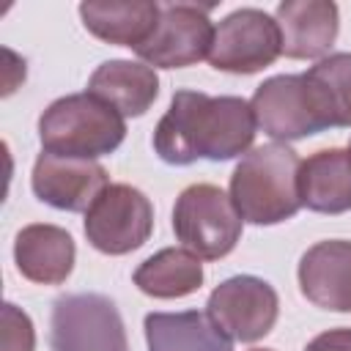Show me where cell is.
I'll return each instance as SVG.
<instances>
[{
  "instance_id": "6da1fadb",
  "label": "cell",
  "mask_w": 351,
  "mask_h": 351,
  "mask_svg": "<svg viewBox=\"0 0 351 351\" xmlns=\"http://www.w3.org/2000/svg\"><path fill=\"white\" fill-rule=\"evenodd\" d=\"M255 129L250 101L178 90L156 123L154 148L170 165H192L195 159L225 162L250 151Z\"/></svg>"
},
{
  "instance_id": "7a4b0ae2",
  "label": "cell",
  "mask_w": 351,
  "mask_h": 351,
  "mask_svg": "<svg viewBox=\"0 0 351 351\" xmlns=\"http://www.w3.org/2000/svg\"><path fill=\"white\" fill-rule=\"evenodd\" d=\"M302 159L282 143H266L241 156L230 176V200L241 219L252 225H277L302 208L299 197Z\"/></svg>"
},
{
  "instance_id": "3957f363",
  "label": "cell",
  "mask_w": 351,
  "mask_h": 351,
  "mask_svg": "<svg viewBox=\"0 0 351 351\" xmlns=\"http://www.w3.org/2000/svg\"><path fill=\"white\" fill-rule=\"evenodd\" d=\"M123 137V115L88 90L55 99L38 118V140L44 151L58 156L99 159L112 154Z\"/></svg>"
},
{
  "instance_id": "277c9868",
  "label": "cell",
  "mask_w": 351,
  "mask_h": 351,
  "mask_svg": "<svg viewBox=\"0 0 351 351\" xmlns=\"http://www.w3.org/2000/svg\"><path fill=\"white\" fill-rule=\"evenodd\" d=\"M241 214L236 211L230 195L214 184L186 186L173 208L176 239L206 261L225 258L241 236Z\"/></svg>"
},
{
  "instance_id": "5b68a950",
  "label": "cell",
  "mask_w": 351,
  "mask_h": 351,
  "mask_svg": "<svg viewBox=\"0 0 351 351\" xmlns=\"http://www.w3.org/2000/svg\"><path fill=\"white\" fill-rule=\"evenodd\" d=\"M49 346L52 351H129L121 313L101 293H66L55 299Z\"/></svg>"
},
{
  "instance_id": "8992f818",
  "label": "cell",
  "mask_w": 351,
  "mask_h": 351,
  "mask_svg": "<svg viewBox=\"0 0 351 351\" xmlns=\"http://www.w3.org/2000/svg\"><path fill=\"white\" fill-rule=\"evenodd\" d=\"M151 230L154 206L129 184H110L85 211V236L90 247L104 255H126L140 250Z\"/></svg>"
},
{
  "instance_id": "52a82bcc",
  "label": "cell",
  "mask_w": 351,
  "mask_h": 351,
  "mask_svg": "<svg viewBox=\"0 0 351 351\" xmlns=\"http://www.w3.org/2000/svg\"><path fill=\"white\" fill-rule=\"evenodd\" d=\"M282 52L274 16L261 8H239L214 27L208 63L228 74H255Z\"/></svg>"
},
{
  "instance_id": "ba28073f",
  "label": "cell",
  "mask_w": 351,
  "mask_h": 351,
  "mask_svg": "<svg viewBox=\"0 0 351 351\" xmlns=\"http://www.w3.org/2000/svg\"><path fill=\"white\" fill-rule=\"evenodd\" d=\"M208 318L214 326L236 343H255L266 337L277 321V291L252 274H239L219 282L208 296Z\"/></svg>"
},
{
  "instance_id": "9c48e42d",
  "label": "cell",
  "mask_w": 351,
  "mask_h": 351,
  "mask_svg": "<svg viewBox=\"0 0 351 351\" xmlns=\"http://www.w3.org/2000/svg\"><path fill=\"white\" fill-rule=\"evenodd\" d=\"M214 44V25L208 8L200 5H162L154 33L134 49L151 69H184L208 58Z\"/></svg>"
},
{
  "instance_id": "30bf717a",
  "label": "cell",
  "mask_w": 351,
  "mask_h": 351,
  "mask_svg": "<svg viewBox=\"0 0 351 351\" xmlns=\"http://www.w3.org/2000/svg\"><path fill=\"white\" fill-rule=\"evenodd\" d=\"M255 123L274 140H299L324 129L302 74H277L258 85L252 101Z\"/></svg>"
},
{
  "instance_id": "8fae6325",
  "label": "cell",
  "mask_w": 351,
  "mask_h": 351,
  "mask_svg": "<svg viewBox=\"0 0 351 351\" xmlns=\"http://www.w3.org/2000/svg\"><path fill=\"white\" fill-rule=\"evenodd\" d=\"M33 192L38 200L63 211H88L110 186L107 170L96 159H74L41 151L33 165Z\"/></svg>"
},
{
  "instance_id": "7c38bea8",
  "label": "cell",
  "mask_w": 351,
  "mask_h": 351,
  "mask_svg": "<svg viewBox=\"0 0 351 351\" xmlns=\"http://www.w3.org/2000/svg\"><path fill=\"white\" fill-rule=\"evenodd\" d=\"M299 288L321 310L351 313V241L313 244L299 261Z\"/></svg>"
},
{
  "instance_id": "4fadbf2b",
  "label": "cell",
  "mask_w": 351,
  "mask_h": 351,
  "mask_svg": "<svg viewBox=\"0 0 351 351\" xmlns=\"http://www.w3.org/2000/svg\"><path fill=\"white\" fill-rule=\"evenodd\" d=\"M282 55L293 60L321 58L337 38V5L329 0H285L274 16Z\"/></svg>"
},
{
  "instance_id": "5bb4252c",
  "label": "cell",
  "mask_w": 351,
  "mask_h": 351,
  "mask_svg": "<svg viewBox=\"0 0 351 351\" xmlns=\"http://www.w3.org/2000/svg\"><path fill=\"white\" fill-rule=\"evenodd\" d=\"M74 239L47 222L25 225L14 241V261L22 277L38 285H60L74 269Z\"/></svg>"
},
{
  "instance_id": "9a60e30c",
  "label": "cell",
  "mask_w": 351,
  "mask_h": 351,
  "mask_svg": "<svg viewBox=\"0 0 351 351\" xmlns=\"http://www.w3.org/2000/svg\"><path fill=\"white\" fill-rule=\"evenodd\" d=\"M302 206L321 214H343L351 208V154L324 148L307 156L299 167Z\"/></svg>"
},
{
  "instance_id": "2e32d148",
  "label": "cell",
  "mask_w": 351,
  "mask_h": 351,
  "mask_svg": "<svg viewBox=\"0 0 351 351\" xmlns=\"http://www.w3.org/2000/svg\"><path fill=\"white\" fill-rule=\"evenodd\" d=\"M88 93L115 107L123 118H137L156 101L159 77L137 60H107L90 74Z\"/></svg>"
},
{
  "instance_id": "e0dca14e",
  "label": "cell",
  "mask_w": 351,
  "mask_h": 351,
  "mask_svg": "<svg viewBox=\"0 0 351 351\" xmlns=\"http://www.w3.org/2000/svg\"><path fill=\"white\" fill-rule=\"evenodd\" d=\"M159 8L151 0H90L80 5V16L96 38L137 49L154 33Z\"/></svg>"
},
{
  "instance_id": "ac0fdd59",
  "label": "cell",
  "mask_w": 351,
  "mask_h": 351,
  "mask_svg": "<svg viewBox=\"0 0 351 351\" xmlns=\"http://www.w3.org/2000/svg\"><path fill=\"white\" fill-rule=\"evenodd\" d=\"M148 351H233L208 313H151L145 315Z\"/></svg>"
},
{
  "instance_id": "d6986e66",
  "label": "cell",
  "mask_w": 351,
  "mask_h": 351,
  "mask_svg": "<svg viewBox=\"0 0 351 351\" xmlns=\"http://www.w3.org/2000/svg\"><path fill=\"white\" fill-rule=\"evenodd\" d=\"M302 77L324 129L351 126V52L321 58Z\"/></svg>"
},
{
  "instance_id": "ffe728a7",
  "label": "cell",
  "mask_w": 351,
  "mask_h": 351,
  "mask_svg": "<svg viewBox=\"0 0 351 351\" xmlns=\"http://www.w3.org/2000/svg\"><path fill=\"white\" fill-rule=\"evenodd\" d=\"M203 282V263L186 247H167L143 261L134 271V285L156 299H178L197 291Z\"/></svg>"
},
{
  "instance_id": "44dd1931",
  "label": "cell",
  "mask_w": 351,
  "mask_h": 351,
  "mask_svg": "<svg viewBox=\"0 0 351 351\" xmlns=\"http://www.w3.org/2000/svg\"><path fill=\"white\" fill-rule=\"evenodd\" d=\"M0 351H36L33 321L16 304H3L0 313Z\"/></svg>"
},
{
  "instance_id": "7402d4cb",
  "label": "cell",
  "mask_w": 351,
  "mask_h": 351,
  "mask_svg": "<svg viewBox=\"0 0 351 351\" xmlns=\"http://www.w3.org/2000/svg\"><path fill=\"white\" fill-rule=\"evenodd\" d=\"M304 351H351V326L321 332L307 343Z\"/></svg>"
},
{
  "instance_id": "603a6c76",
  "label": "cell",
  "mask_w": 351,
  "mask_h": 351,
  "mask_svg": "<svg viewBox=\"0 0 351 351\" xmlns=\"http://www.w3.org/2000/svg\"><path fill=\"white\" fill-rule=\"evenodd\" d=\"M252 351H271V348H252Z\"/></svg>"
},
{
  "instance_id": "cb8c5ba5",
  "label": "cell",
  "mask_w": 351,
  "mask_h": 351,
  "mask_svg": "<svg viewBox=\"0 0 351 351\" xmlns=\"http://www.w3.org/2000/svg\"><path fill=\"white\" fill-rule=\"evenodd\" d=\"M348 154H351V151H348Z\"/></svg>"
}]
</instances>
